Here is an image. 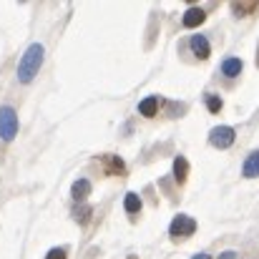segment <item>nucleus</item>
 Instances as JSON below:
<instances>
[{
	"label": "nucleus",
	"mask_w": 259,
	"mask_h": 259,
	"mask_svg": "<svg viewBox=\"0 0 259 259\" xmlns=\"http://www.w3.org/2000/svg\"><path fill=\"white\" fill-rule=\"evenodd\" d=\"M101 161H103V171L106 174H113V176H123L126 174V164L118 156H113V154L111 156H103Z\"/></svg>",
	"instance_id": "obj_8"
},
{
	"label": "nucleus",
	"mask_w": 259,
	"mask_h": 259,
	"mask_svg": "<svg viewBox=\"0 0 259 259\" xmlns=\"http://www.w3.org/2000/svg\"><path fill=\"white\" fill-rule=\"evenodd\" d=\"M18 136V113L13 106H0V139L13 141Z\"/></svg>",
	"instance_id": "obj_2"
},
{
	"label": "nucleus",
	"mask_w": 259,
	"mask_h": 259,
	"mask_svg": "<svg viewBox=\"0 0 259 259\" xmlns=\"http://www.w3.org/2000/svg\"><path fill=\"white\" fill-rule=\"evenodd\" d=\"M88 194H91V181H88V179H78V181L71 186V196H73V201H83Z\"/></svg>",
	"instance_id": "obj_10"
},
{
	"label": "nucleus",
	"mask_w": 259,
	"mask_h": 259,
	"mask_svg": "<svg viewBox=\"0 0 259 259\" xmlns=\"http://www.w3.org/2000/svg\"><path fill=\"white\" fill-rule=\"evenodd\" d=\"M88 217H91V209L83 206V204H78V209H76V219H78V222H86Z\"/></svg>",
	"instance_id": "obj_17"
},
{
	"label": "nucleus",
	"mask_w": 259,
	"mask_h": 259,
	"mask_svg": "<svg viewBox=\"0 0 259 259\" xmlns=\"http://www.w3.org/2000/svg\"><path fill=\"white\" fill-rule=\"evenodd\" d=\"M206 20V13L199 8V5H191L186 13H184V25L186 28H196V25H201Z\"/></svg>",
	"instance_id": "obj_6"
},
{
	"label": "nucleus",
	"mask_w": 259,
	"mask_h": 259,
	"mask_svg": "<svg viewBox=\"0 0 259 259\" xmlns=\"http://www.w3.org/2000/svg\"><path fill=\"white\" fill-rule=\"evenodd\" d=\"M196 232V222L191 219V217H186V214H176L171 222V227H169V234H171L174 239H184V237H191Z\"/></svg>",
	"instance_id": "obj_3"
},
{
	"label": "nucleus",
	"mask_w": 259,
	"mask_h": 259,
	"mask_svg": "<svg viewBox=\"0 0 259 259\" xmlns=\"http://www.w3.org/2000/svg\"><path fill=\"white\" fill-rule=\"evenodd\" d=\"M234 139H237V134H234L232 126H217V128L209 131V144L214 149H229L234 144Z\"/></svg>",
	"instance_id": "obj_4"
},
{
	"label": "nucleus",
	"mask_w": 259,
	"mask_h": 259,
	"mask_svg": "<svg viewBox=\"0 0 259 259\" xmlns=\"http://www.w3.org/2000/svg\"><path fill=\"white\" fill-rule=\"evenodd\" d=\"M242 68H244V63H242V58H227L224 63H222V73L227 76V78H237L239 73H242Z\"/></svg>",
	"instance_id": "obj_9"
},
{
	"label": "nucleus",
	"mask_w": 259,
	"mask_h": 259,
	"mask_svg": "<svg viewBox=\"0 0 259 259\" xmlns=\"http://www.w3.org/2000/svg\"><path fill=\"white\" fill-rule=\"evenodd\" d=\"M206 108H209L211 113H219V111H222V98H219V96H206Z\"/></svg>",
	"instance_id": "obj_14"
},
{
	"label": "nucleus",
	"mask_w": 259,
	"mask_h": 259,
	"mask_svg": "<svg viewBox=\"0 0 259 259\" xmlns=\"http://www.w3.org/2000/svg\"><path fill=\"white\" fill-rule=\"evenodd\" d=\"M242 176H244V179H257V176H259V149H257V151H252V154L244 159Z\"/></svg>",
	"instance_id": "obj_7"
},
{
	"label": "nucleus",
	"mask_w": 259,
	"mask_h": 259,
	"mask_svg": "<svg viewBox=\"0 0 259 259\" xmlns=\"http://www.w3.org/2000/svg\"><path fill=\"white\" fill-rule=\"evenodd\" d=\"M43 58H46L43 43L28 46L25 53H23V58H20V63H18V81H20V83H30V81L38 76V71H40V66H43Z\"/></svg>",
	"instance_id": "obj_1"
},
{
	"label": "nucleus",
	"mask_w": 259,
	"mask_h": 259,
	"mask_svg": "<svg viewBox=\"0 0 259 259\" xmlns=\"http://www.w3.org/2000/svg\"><path fill=\"white\" fill-rule=\"evenodd\" d=\"M189 46H191V51H194V56H196L199 61H206V58H209V53H211L209 40H206L204 35H194V38L189 40Z\"/></svg>",
	"instance_id": "obj_5"
},
{
	"label": "nucleus",
	"mask_w": 259,
	"mask_h": 259,
	"mask_svg": "<svg viewBox=\"0 0 259 259\" xmlns=\"http://www.w3.org/2000/svg\"><path fill=\"white\" fill-rule=\"evenodd\" d=\"M191 259H211L209 254H196V257H191Z\"/></svg>",
	"instance_id": "obj_19"
},
{
	"label": "nucleus",
	"mask_w": 259,
	"mask_h": 259,
	"mask_svg": "<svg viewBox=\"0 0 259 259\" xmlns=\"http://www.w3.org/2000/svg\"><path fill=\"white\" fill-rule=\"evenodd\" d=\"M123 206H126V211L128 214H136L139 209H141V199H139V194H126V199H123Z\"/></svg>",
	"instance_id": "obj_13"
},
{
	"label": "nucleus",
	"mask_w": 259,
	"mask_h": 259,
	"mask_svg": "<svg viewBox=\"0 0 259 259\" xmlns=\"http://www.w3.org/2000/svg\"><path fill=\"white\" fill-rule=\"evenodd\" d=\"M156 111H159V98H154V96H149V98H144V101L139 103V113L146 116V118L156 116Z\"/></svg>",
	"instance_id": "obj_11"
},
{
	"label": "nucleus",
	"mask_w": 259,
	"mask_h": 259,
	"mask_svg": "<svg viewBox=\"0 0 259 259\" xmlns=\"http://www.w3.org/2000/svg\"><path fill=\"white\" fill-rule=\"evenodd\" d=\"M219 259H237V252H224V254H219Z\"/></svg>",
	"instance_id": "obj_18"
},
{
	"label": "nucleus",
	"mask_w": 259,
	"mask_h": 259,
	"mask_svg": "<svg viewBox=\"0 0 259 259\" xmlns=\"http://www.w3.org/2000/svg\"><path fill=\"white\" fill-rule=\"evenodd\" d=\"M232 8H234V13H237V15H244V13H252V10L257 8V3H247V5H239V3H234Z\"/></svg>",
	"instance_id": "obj_15"
},
{
	"label": "nucleus",
	"mask_w": 259,
	"mask_h": 259,
	"mask_svg": "<svg viewBox=\"0 0 259 259\" xmlns=\"http://www.w3.org/2000/svg\"><path fill=\"white\" fill-rule=\"evenodd\" d=\"M186 176H189V161H186L184 156H176V159H174V179H176L179 184H184Z\"/></svg>",
	"instance_id": "obj_12"
},
{
	"label": "nucleus",
	"mask_w": 259,
	"mask_h": 259,
	"mask_svg": "<svg viewBox=\"0 0 259 259\" xmlns=\"http://www.w3.org/2000/svg\"><path fill=\"white\" fill-rule=\"evenodd\" d=\"M46 259H68V254H66V249L56 247V249H51V252L46 254Z\"/></svg>",
	"instance_id": "obj_16"
}]
</instances>
